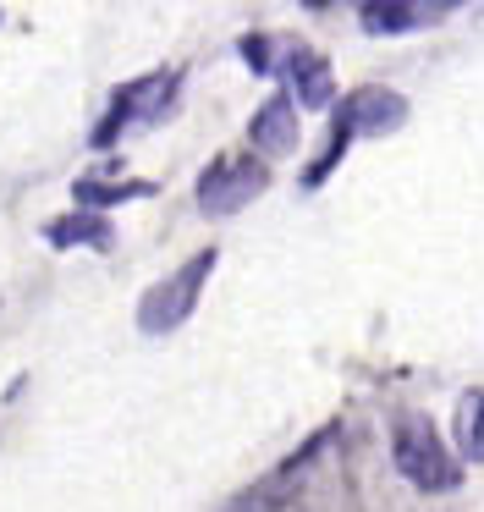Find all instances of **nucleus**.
<instances>
[{
	"label": "nucleus",
	"instance_id": "nucleus-10",
	"mask_svg": "<svg viewBox=\"0 0 484 512\" xmlns=\"http://www.w3.org/2000/svg\"><path fill=\"white\" fill-rule=\"evenodd\" d=\"M50 243H110V226L99 215H72V221H55L50 226Z\"/></svg>",
	"mask_w": 484,
	"mask_h": 512
},
{
	"label": "nucleus",
	"instance_id": "nucleus-5",
	"mask_svg": "<svg viewBox=\"0 0 484 512\" xmlns=\"http://www.w3.org/2000/svg\"><path fill=\"white\" fill-rule=\"evenodd\" d=\"M336 122L347 127V133H396V127L407 122V100L391 89H358L341 105Z\"/></svg>",
	"mask_w": 484,
	"mask_h": 512
},
{
	"label": "nucleus",
	"instance_id": "nucleus-1",
	"mask_svg": "<svg viewBox=\"0 0 484 512\" xmlns=\"http://www.w3.org/2000/svg\"><path fill=\"white\" fill-rule=\"evenodd\" d=\"M391 452H396V468H402L418 490H451L457 485V463H451V452L440 446L435 424L418 419V413H407V419L396 424Z\"/></svg>",
	"mask_w": 484,
	"mask_h": 512
},
{
	"label": "nucleus",
	"instance_id": "nucleus-2",
	"mask_svg": "<svg viewBox=\"0 0 484 512\" xmlns=\"http://www.w3.org/2000/svg\"><path fill=\"white\" fill-rule=\"evenodd\" d=\"M209 270H215V248H204V254H193L182 270H176L171 281H160V287L149 292V298L138 303V325L143 331H176V325L193 314V303H198V287L209 281Z\"/></svg>",
	"mask_w": 484,
	"mask_h": 512
},
{
	"label": "nucleus",
	"instance_id": "nucleus-11",
	"mask_svg": "<svg viewBox=\"0 0 484 512\" xmlns=\"http://www.w3.org/2000/svg\"><path fill=\"white\" fill-rule=\"evenodd\" d=\"M138 193H149V188H143V182H121V188H94V182H77V199L94 204V210H99V204H116V199H138Z\"/></svg>",
	"mask_w": 484,
	"mask_h": 512
},
{
	"label": "nucleus",
	"instance_id": "nucleus-3",
	"mask_svg": "<svg viewBox=\"0 0 484 512\" xmlns=\"http://www.w3.org/2000/svg\"><path fill=\"white\" fill-rule=\"evenodd\" d=\"M264 188H270V166H259V160H215L198 177V204L209 215H231L248 199H259Z\"/></svg>",
	"mask_w": 484,
	"mask_h": 512
},
{
	"label": "nucleus",
	"instance_id": "nucleus-9",
	"mask_svg": "<svg viewBox=\"0 0 484 512\" xmlns=\"http://www.w3.org/2000/svg\"><path fill=\"white\" fill-rule=\"evenodd\" d=\"M457 446H462V457L484 463V391H468L457 402Z\"/></svg>",
	"mask_w": 484,
	"mask_h": 512
},
{
	"label": "nucleus",
	"instance_id": "nucleus-6",
	"mask_svg": "<svg viewBox=\"0 0 484 512\" xmlns=\"http://www.w3.org/2000/svg\"><path fill=\"white\" fill-rule=\"evenodd\" d=\"M253 144H259L264 155H286V149L297 144V122H292V100H286V94H275V100L259 105V116H253Z\"/></svg>",
	"mask_w": 484,
	"mask_h": 512
},
{
	"label": "nucleus",
	"instance_id": "nucleus-8",
	"mask_svg": "<svg viewBox=\"0 0 484 512\" xmlns=\"http://www.w3.org/2000/svg\"><path fill=\"white\" fill-rule=\"evenodd\" d=\"M358 17H363L369 34H407V28H418L429 12L424 6H407V0H369V6H358Z\"/></svg>",
	"mask_w": 484,
	"mask_h": 512
},
{
	"label": "nucleus",
	"instance_id": "nucleus-7",
	"mask_svg": "<svg viewBox=\"0 0 484 512\" xmlns=\"http://www.w3.org/2000/svg\"><path fill=\"white\" fill-rule=\"evenodd\" d=\"M286 72H292V89L303 105H330V61L314 56V50H297L292 61H286Z\"/></svg>",
	"mask_w": 484,
	"mask_h": 512
},
{
	"label": "nucleus",
	"instance_id": "nucleus-4",
	"mask_svg": "<svg viewBox=\"0 0 484 512\" xmlns=\"http://www.w3.org/2000/svg\"><path fill=\"white\" fill-rule=\"evenodd\" d=\"M171 100H176V72H154V78H143V83H132V89H121L116 105H110V116H105V127L94 133V144H110V138H116V127H127L132 116H138V122L160 116Z\"/></svg>",
	"mask_w": 484,
	"mask_h": 512
}]
</instances>
